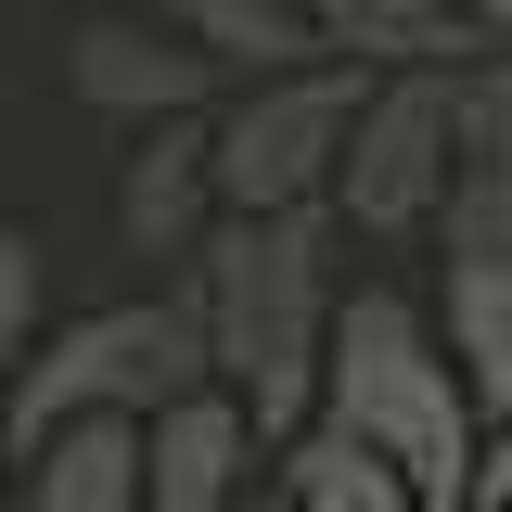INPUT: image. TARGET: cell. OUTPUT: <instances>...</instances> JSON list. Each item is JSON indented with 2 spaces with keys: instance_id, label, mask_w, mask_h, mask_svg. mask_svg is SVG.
<instances>
[{
  "instance_id": "obj_1",
  "label": "cell",
  "mask_w": 512,
  "mask_h": 512,
  "mask_svg": "<svg viewBox=\"0 0 512 512\" xmlns=\"http://www.w3.org/2000/svg\"><path fill=\"white\" fill-rule=\"evenodd\" d=\"M205 308V359L256 410V436H308L320 423V359H333V308H346V218L333 205H231L205 256L180 269Z\"/></svg>"
},
{
  "instance_id": "obj_2",
  "label": "cell",
  "mask_w": 512,
  "mask_h": 512,
  "mask_svg": "<svg viewBox=\"0 0 512 512\" xmlns=\"http://www.w3.org/2000/svg\"><path fill=\"white\" fill-rule=\"evenodd\" d=\"M320 423L359 436V448H384V461L423 487V512H461V500H474L487 410L461 397V359H448L436 308H410L397 282H346L333 359H320Z\"/></svg>"
},
{
  "instance_id": "obj_3",
  "label": "cell",
  "mask_w": 512,
  "mask_h": 512,
  "mask_svg": "<svg viewBox=\"0 0 512 512\" xmlns=\"http://www.w3.org/2000/svg\"><path fill=\"white\" fill-rule=\"evenodd\" d=\"M192 384H218L192 282L128 295V308H77V320H52V333L26 346V372L0 384V448L52 436V423H77V410H128V423H154V410L192 397Z\"/></svg>"
},
{
  "instance_id": "obj_4",
  "label": "cell",
  "mask_w": 512,
  "mask_h": 512,
  "mask_svg": "<svg viewBox=\"0 0 512 512\" xmlns=\"http://www.w3.org/2000/svg\"><path fill=\"white\" fill-rule=\"evenodd\" d=\"M359 64H295V77H244L205 141H218V205H333V167H346V128H359Z\"/></svg>"
},
{
  "instance_id": "obj_5",
  "label": "cell",
  "mask_w": 512,
  "mask_h": 512,
  "mask_svg": "<svg viewBox=\"0 0 512 512\" xmlns=\"http://www.w3.org/2000/svg\"><path fill=\"white\" fill-rule=\"evenodd\" d=\"M448 180H461L448 77H436V64L372 77V90H359V128H346V167H333V218H346V244H423V231L448 218Z\"/></svg>"
},
{
  "instance_id": "obj_6",
  "label": "cell",
  "mask_w": 512,
  "mask_h": 512,
  "mask_svg": "<svg viewBox=\"0 0 512 512\" xmlns=\"http://www.w3.org/2000/svg\"><path fill=\"white\" fill-rule=\"evenodd\" d=\"M218 77H231V64L192 52L180 26H154V13H90V26H64V90H77L90 116H116V128L205 116Z\"/></svg>"
},
{
  "instance_id": "obj_7",
  "label": "cell",
  "mask_w": 512,
  "mask_h": 512,
  "mask_svg": "<svg viewBox=\"0 0 512 512\" xmlns=\"http://www.w3.org/2000/svg\"><path fill=\"white\" fill-rule=\"evenodd\" d=\"M269 487V436L231 384H192L141 423V512H244Z\"/></svg>"
},
{
  "instance_id": "obj_8",
  "label": "cell",
  "mask_w": 512,
  "mask_h": 512,
  "mask_svg": "<svg viewBox=\"0 0 512 512\" xmlns=\"http://www.w3.org/2000/svg\"><path fill=\"white\" fill-rule=\"evenodd\" d=\"M218 218H231V205H218V141H205V116L141 128V141H128V167H116V256L192 269Z\"/></svg>"
},
{
  "instance_id": "obj_9",
  "label": "cell",
  "mask_w": 512,
  "mask_h": 512,
  "mask_svg": "<svg viewBox=\"0 0 512 512\" xmlns=\"http://www.w3.org/2000/svg\"><path fill=\"white\" fill-rule=\"evenodd\" d=\"M13 512H141V423L77 410L52 436L13 448Z\"/></svg>"
},
{
  "instance_id": "obj_10",
  "label": "cell",
  "mask_w": 512,
  "mask_h": 512,
  "mask_svg": "<svg viewBox=\"0 0 512 512\" xmlns=\"http://www.w3.org/2000/svg\"><path fill=\"white\" fill-rule=\"evenodd\" d=\"M320 13V52L359 64V77H410V64H474L487 52V26H474V0H308Z\"/></svg>"
},
{
  "instance_id": "obj_11",
  "label": "cell",
  "mask_w": 512,
  "mask_h": 512,
  "mask_svg": "<svg viewBox=\"0 0 512 512\" xmlns=\"http://www.w3.org/2000/svg\"><path fill=\"white\" fill-rule=\"evenodd\" d=\"M436 333H448V359H461V397H474L487 423H512V269L500 256H448Z\"/></svg>"
},
{
  "instance_id": "obj_12",
  "label": "cell",
  "mask_w": 512,
  "mask_h": 512,
  "mask_svg": "<svg viewBox=\"0 0 512 512\" xmlns=\"http://www.w3.org/2000/svg\"><path fill=\"white\" fill-rule=\"evenodd\" d=\"M167 26H180L192 52H218L231 77H295V64H333L308 0H167Z\"/></svg>"
},
{
  "instance_id": "obj_13",
  "label": "cell",
  "mask_w": 512,
  "mask_h": 512,
  "mask_svg": "<svg viewBox=\"0 0 512 512\" xmlns=\"http://www.w3.org/2000/svg\"><path fill=\"white\" fill-rule=\"evenodd\" d=\"M269 474H282V500H295V512H423V487H410L384 448L333 436V423L282 436V448H269Z\"/></svg>"
},
{
  "instance_id": "obj_14",
  "label": "cell",
  "mask_w": 512,
  "mask_h": 512,
  "mask_svg": "<svg viewBox=\"0 0 512 512\" xmlns=\"http://www.w3.org/2000/svg\"><path fill=\"white\" fill-rule=\"evenodd\" d=\"M436 256H500V269H512V141H500V154H461L448 218H436Z\"/></svg>"
},
{
  "instance_id": "obj_15",
  "label": "cell",
  "mask_w": 512,
  "mask_h": 512,
  "mask_svg": "<svg viewBox=\"0 0 512 512\" xmlns=\"http://www.w3.org/2000/svg\"><path fill=\"white\" fill-rule=\"evenodd\" d=\"M39 333H52V256L26 244V231H0V384L26 372Z\"/></svg>"
},
{
  "instance_id": "obj_16",
  "label": "cell",
  "mask_w": 512,
  "mask_h": 512,
  "mask_svg": "<svg viewBox=\"0 0 512 512\" xmlns=\"http://www.w3.org/2000/svg\"><path fill=\"white\" fill-rule=\"evenodd\" d=\"M448 128H461V154H500L512 141V39H487L474 64H448Z\"/></svg>"
},
{
  "instance_id": "obj_17",
  "label": "cell",
  "mask_w": 512,
  "mask_h": 512,
  "mask_svg": "<svg viewBox=\"0 0 512 512\" xmlns=\"http://www.w3.org/2000/svg\"><path fill=\"white\" fill-rule=\"evenodd\" d=\"M474 500H512V423H487V461H474Z\"/></svg>"
},
{
  "instance_id": "obj_18",
  "label": "cell",
  "mask_w": 512,
  "mask_h": 512,
  "mask_svg": "<svg viewBox=\"0 0 512 512\" xmlns=\"http://www.w3.org/2000/svg\"><path fill=\"white\" fill-rule=\"evenodd\" d=\"M474 26H487V39H512V0H474Z\"/></svg>"
},
{
  "instance_id": "obj_19",
  "label": "cell",
  "mask_w": 512,
  "mask_h": 512,
  "mask_svg": "<svg viewBox=\"0 0 512 512\" xmlns=\"http://www.w3.org/2000/svg\"><path fill=\"white\" fill-rule=\"evenodd\" d=\"M244 512H295V500H282V474H269V487H256V500H244Z\"/></svg>"
},
{
  "instance_id": "obj_20",
  "label": "cell",
  "mask_w": 512,
  "mask_h": 512,
  "mask_svg": "<svg viewBox=\"0 0 512 512\" xmlns=\"http://www.w3.org/2000/svg\"><path fill=\"white\" fill-rule=\"evenodd\" d=\"M461 512H512V500H461Z\"/></svg>"
}]
</instances>
